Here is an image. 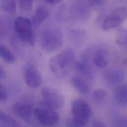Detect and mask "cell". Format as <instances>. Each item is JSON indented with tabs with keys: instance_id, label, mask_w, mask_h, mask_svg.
Segmentation results:
<instances>
[{
	"instance_id": "obj_1",
	"label": "cell",
	"mask_w": 127,
	"mask_h": 127,
	"mask_svg": "<svg viewBox=\"0 0 127 127\" xmlns=\"http://www.w3.org/2000/svg\"><path fill=\"white\" fill-rule=\"evenodd\" d=\"M75 59V52L67 49L52 58L49 63L51 71L57 77L63 78L70 72Z\"/></svg>"
},
{
	"instance_id": "obj_2",
	"label": "cell",
	"mask_w": 127,
	"mask_h": 127,
	"mask_svg": "<svg viewBox=\"0 0 127 127\" xmlns=\"http://www.w3.org/2000/svg\"><path fill=\"white\" fill-rule=\"evenodd\" d=\"M63 37L62 32L57 28L48 27L42 32L40 44L43 50L49 53L58 51L62 46Z\"/></svg>"
},
{
	"instance_id": "obj_3",
	"label": "cell",
	"mask_w": 127,
	"mask_h": 127,
	"mask_svg": "<svg viewBox=\"0 0 127 127\" xmlns=\"http://www.w3.org/2000/svg\"><path fill=\"white\" fill-rule=\"evenodd\" d=\"M72 120L79 126H85L92 115V108L85 101L81 99H75L71 104Z\"/></svg>"
},
{
	"instance_id": "obj_4",
	"label": "cell",
	"mask_w": 127,
	"mask_h": 127,
	"mask_svg": "<svg viewBox=\"0 0 127 127\" xmlns=\"http://www.w3.org/2000/svg\"><path fill=\"white\" fill-rule=\"evenodd\" d=\"M34 113L38 122L45 126H54L60 120L59 115L55 109L49 106L44 101L39 103Z\"/></svg>"
},
{
	"instance_id": "obj_5",
	"label": "cell",
	"mask_w": 127,
	"mask_h": 127,
	"mask_svg": "<svg viewBox=\"0 0 127 127\" xmlns=\"http://www.w3.org/2000/svg\"><path fill=\"white\" fill-rule=\"evenodd\" d=\"M14 29L18 37L25 43L34 46L35 35L30 20L23 16L18 17L14 23Z\"/></svg>"
},
{
	"instance_id": "obj_6",
	"label": "cell",
	"mask_w": 127,
	"mask_h": 127,
	"mask_svg": "<svg viewBox=\"0 0 127 127\" xmlns=\"http://www.w3.org/2000/svg\"><path fill=\"white\" fill-rule=\"evenodd\" d=\"M127 17V9L120 7L113 10L103 20L102 28L109 30L121 25Z\"/></svg>"
},
{
	"instance_id": "obj_7",
	"label": "cell",
	"mask_w": 127,
	"mask_h": 127,
	"mask_svg": "<svg viewBox=\"0 0 127 127\" xmlns=\"http://www.w3.org/2000/svg\"><path fill=\"white\" fill-rule=\"evenodd\" d=\"M44 101L51 107L56 109L64 105L65 99L64 95L58 90L48 87H44L41 90Z\"/></svg>"
},
{
	"instance_id": "obj_8",
	"label": "cell",
	"mask_w": 127,
	"mask_h": 127,
	"mask_svg": "<svg viewBox=\"0 0 127 127\" xmlns=\"http://www.w3.org/2000/svg\"><path fill=\"white\" fill-rule=\"evenodd\" d=\"M23 76L25 84L30 88H37L42 83V78L40 72L32 64H27L24 66Z\"/></svg>"
},
{
	"instance_id": "obj_9",
	"label": "cell",
	"mask_w": 127,
	"mask_h": 127,
	"mask_svg": "<svg viewBox=\"0 0 127 127\" xmlns=\"http://www.w3.org/2000/svg\"><path fill=\"white\" fill-rule=\"evenodd\" d=\"M12 110L14 114L23 119H28L34 111V104L28 101H18L14 104Z\"/></svg>"
},
{
	"instance_id": "obj_10",
	"label": "cell",
	"mask_w": 127,
	"mask_h": 127,
	"mask_svg": "<svg viewBox=\"0 0 127 127\" xmlns=\"http://www.w3.org/2000/svg\"><path fill=\"white\" fill-rule=\"evenodd\" d=\"M104 81L110 86H116L121 84L124 79V74L123 72L117 69H110L103 74Z\"/></svg>"
},
{
	"instance_id": "obj_11",
	"label": "cell",
	"mask_w": 127,
	"mask_h": 127,
	"mask_svg": "<svg viewBox=\"0 0 127 127\" xmlns=\"http://www.w3.org/2000/svg\"><path fill=\"white\" fill-rule=\"evenodd\" d=\"M77 70L83 76L88 78H92L94 71L88 59L86 57L81 58L75 64Z\"/></svg>"
},
{
	"instance_id": "obj_12",
	"label": "cell",
	"mask_w": 127,
	"mask_h": 127,
	"mask_svg": "<svg viewBox=\"0 0 127 127\" xmlns=\"http://www.w3.org/2000/svg\"><path fill=\"white\" fill-rule=\"evenodd\" d=\"M49 11L47 7L43 5H39L35 11L33 17V23L36 26H39L49 15Z\"/></svg>"
},
{
	"instance_id": "obj_13",
	"label": "cell",
	"mask_w": 127,
	"mask_h": 127,
	"mask_svg": "<svg viewBox=\"0 0 127 127\" xmlns=\"http://www.w3.org/2000/svg\"><path fill=\"white\" fill-rule=\"evenodd\" d=\"M94 64L98 68L102 69L106 66L108 64L107 52L104 49H98L93 56Z\"/></svg>"
},
{
	"instance_id": "obj_14",
	"label": "cell",
	"mask_w": 127,
	"mask_h": 127,
	"mask_svg": "<svg viewBox=\"0 0 127 127\" xmlns=\"http://www.w3.org/2000/svg\"><path fill=\"white\" fill-rule=\"evenodd\" d=\"M115 101L121 106H126L127 101V88L126 84L119 86L114 93Z\"/></svg>"
},
{
	"instance_id": "obj_15",
	"label": "cell",
	"mask_w": 127,
	"mask_h": 127,
	"mask_svg": "<svg viewBox=\"0 0 127 127\" xmlns=\"http://www.w3.org/2000/svg\"><path fill=\"white\" fill-rule=\"evenodd\" d=\"M71 83L75 89L83 95H87L90 92V88L87 83L80 77H73L71 79Z\"/></svg>"
},
{
	"instance_id": "obj_16",
	"label": "cell",
	"mask_w": 127,
	"mask_h": 127,
	"mask_svg": "<svg viewBox=\"0 0 127 127\" xmlns=\"http://www.w3.org/2000/svg\"><path fill=\"white\" fill-rule=\"evenodd\" d=\"M0 125L3 127H21L12 116L0 109Z\"/></svg>"
},
{
	"instance_id": "obj_17",
	"label": "cell",
	"mask_w": 127,
	"mask_h": 127,
	"mask_svg": "<svg viewBox=\"0 0 127 127\" xmlns=\"http://www.w3.org/2000/svg\"><path fill=\"white\" fill-rule=\"evenodd\" d=\"M0 57L4 62L9 64H12L16 60L15 56L12 52L2 44H0Z\"/></svg>"
},
{
	"instance_id": "obj_18",
	"label": "cell",
	"mask_w": 127,
	"mask_h": 127,
	"mask_svg": "<svg viewBox=\"0 0 127 127\" xmlns=\"http://www.w3.org/2000/svg\"><path fill=\"white\" fill-rule=\"evenodd\" d=\"M0 7L4 11L14 13L16 9V2L15 0H1Z\"/></svg>"
},
{
	"instance_id": "obj_19",
	"label": "cell",
	"mask_w": 127,
	"mask_h": 127,
	"mask_svg": "<svg viewBox=\"0 0 127 127\" xmlns=\"http://www.w3.org/2000/svg\"><path fill=\"white\" fill-rule=\"evenodd\" d=\"M18 3L19 9L23 12H30L33 7V2L32 0H18Z\"/></svg>"
},
{
	"instance_id": "obj_20",
	"label": "cell",
	"mask_w": 127,
	"mask_h": 127,
	"mask_svg": "<svg viewBox=\"0 0 127 127\" xmlns=\"http://www.w3.org/2000/svg\"><path fill=\"white\" fill-rule=\"evenodd\" d=\"M92 97L94 99L97 101H101L107 97L106 91L102 89H97L94 91L92 94Z\"/></svg>"
},
{
	"instance_id": "obj_21",
	"label": "cell",
	"mask_w": 127,
	"mask_h": 127,
	"mask_svg": "<svg viewBox=\"0 0 127 127\" xmlns=\"http://www.w3.org/2000/svg\"><path fill=\"white\" fill-rule=\"evenodd\" d=\"M8 94L4 87L0 84V102H4L7 100Z\"/></svg>"
},
{
	"instance_id": "obj_22",
	"label": "cell",
	"mask_w": 127,
	"mask_h": 127,
	"mask_svg": "<svg viewBox=\"0 0 127 127\" xmlns=\"http://www.w3.org/2000/svg\"><path fill=\"white\" fill-rule=\"evenodd\" d=\"M89 3L93 6H99L102 4L104 2V1L103 0H90L88 1Z\"/></svg>"
},
{
	"instance_id": "obj_23",
	"label": "cell",
	"mask_w": 127,
	"mask_h": 127,
	"mask_svg": "<svg viewBox=\"0 0 127 127\" xmlns=\"http://www.w3.org/2000/svg\"><path fill=\"white\" fill-rule=\"evenodd\" d=\"M93 127H106L104 124L100 120H95L93 123Z\"/></svg>"
},
{
	"instance_id": "obj_24",
	"label": "cell",
	"mask_w": 127,
	"mask_h": 127,
	"mask_svg": "<svg viewBox=\"0 0 127 127\" xmlns=\"http://www.w3.org/2000/svg\"><path fill=\"white\" fill-rule=\"evenodd\" d=\"M66 124L67 127H80L75 123V122L72 120V119L71 120H69L67 122Z\"/></svg>"
},
{
	"instance_id": "obj_25",
	"label": "cell",
	"mask_w": 127,
	"mask_h": 127,
	"mask_svg": "<svg viewBox=\"0 0 127 127\" xmlns=\"http://www.w3.org/2000/svg\"><path fill=\"white\" fill-rule=\"evenodd\" d=\"M61 0H45V2H46L47 3L50 4H56L58 3H59L61 2Z\"/></svg>"
},
{
	"instance_id": "obj_26",
	"label": "cell",
	"mask_w": 127,
	"mask_h": 127,
	"mask_svg": "<svg viewBox=\"0 0 127 127\" xmlns=\"http://www.w3.org/2000/svg\"><path fill=\"white\" fill-rule=\"evenodd\" d=\"M5 74L4 71L3 70L1 65H0V80L4 79L5 78Z\"/></svg>"
},
{
	"instance_id": "obj_27",
	"label": "cell",
	"mask_w": 127,
	"mask_h": 127,
	"mask_svg": "<svg viewBox=\"0 0 127 127\" xmlns=\"http://www.w3.org/2000/svg\"><path fill=\"white\" fill-rule=\"evenodd\" d=\"M0 127H2V126H0Z\"/></svg>"
}]
</instances>
